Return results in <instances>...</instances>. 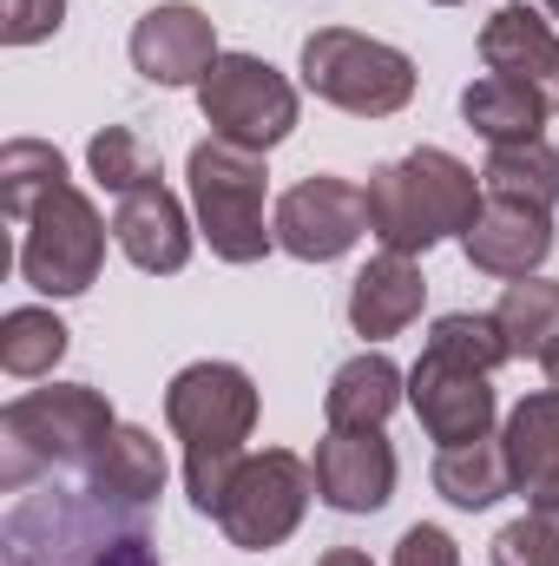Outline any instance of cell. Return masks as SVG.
I'll return each instance as SVG.
<instances>
[{
    "label": "cell",
    "mask_w": 559,
    "mask_h": 566,
    "mask_svg": "<svg viewBox=\"0 0 559 566\" xmlns=\"http://www.w3.org/2000/svg\"><path fill=\"white\" fill-rule=\"evenodd\" d=\"M0 560L7 566H165L145 507H119L93 494L80 474H53L27 494H13L0 521Z\"/></svg>",
    "instance_id": "obj_1"
},
{
    "label": "cell",
    "mask_w": 559,
    "mask_h": 566,
    "mask_svg": "<svg viewBox=\"0 0 559 566\" xmlns=\"http://www.w3.org/2000/svg\"><path fill=\"white\" fill-rule=\"evenodd\" d=\"M113 434H119V416L93 382L27 389L0 409V488L27 494L53 474H86Z\"/></svg>",
    "instance_id": "obj_2"
},
{
    "label": "cell",
    "mask_w": 559,
    "mask_h": 566,
    "mask_svg": "<svg viewBox=\"0 0 559 566\" xmlns=\"http://www.w3.org/2000/svg\"><path fill=\"white\" fill-rule=\"evenodd\" d=\"M165 422L184 441V488L191 507L211 521L238 461L251 454V428H257V382L238 363H191L171 376L165 389Z\"/></svg>",
    "instance_id": "obj_3"
},
{
    "label": "cell",
    "mask_w": 559,
    "mask_h": 566,
    "mask_svg": "<svg viewBox=\"0 0 559 566\" xmlns=\"http://www.w3.org/2000/svg\"><path fill=\"white\" fill-rule=\"evenodd\" d=\"M362 191H369V231L382 238V251H402V258L434 251L441 238H461L487 198L474 165H461L441 145H415L409 158L376 165Z\"/></svg>",
    "instance_id": "obj_4"
},
{
    "label": "cell",
    "mask_w": 559,
    "mask_h": 566,
    "mask_svg": "<svg viewBox=\"0 0 559 566\" xmlns=\"http://www.w3.org/2000/svg\"><path fill=\"white\" fill-rule=\"evenodd\" d=\"M184 171H191L198 231L224 264H257L277 251V224L264 218V198H271L264 151H244L231 139H198Z\"/></svg>",
    "instance_id": "obj_5"
},
{
    "label": "cell",
    "mask_w": 559,
    "mask_h": 566,
    "mask_svg": "<svg viewBox=\"0 0 559 566\" xmlns=\"http://www.w3.org/2000/svg\"><path fill=\"white\" fill-rule=\"evenodd\" d=\"M303 86L356 119H389L415 99V60L356 27H316L303 40Z\"/></svg>",
    "instance_id": "obj_6"
},
{
    "label": "cell",
    "mask_w": 559,
    "mask_h": 566,
    "mask_svg": "<svg viewBox=\"0 0 559 566\" xmlns=\"http://www.w3.org/2000/svg\"><path fill=\"white\" fill-rule=\"evenodd\" d=\"M106 231L113 224L99 218V205L66 178L20 224V277L40 296H86L99 283V264H106Z\"/></svg>",
    "instance_id": "obj_7"
},
{
    "label": "cell",
    "mask_w": 559,
    "mask_h": 566,
    "mask_svg": "<svg viewBox=\"0 0 559 566\" xmlns=\"http://www.w3.org/2000/svg\"><path fill=\"white\" fill-rule=\"evenodd\" d=\"M309 494H316V468L303 454H289V448H264V454L238 461V474H231V488H224V501H218L211 521L224 527L231 547L271 554V547H283L303 527Z\"/></svg>",
    "instance_id": "obj_8"
},
{
    "label": "cell",
    "mask_w": 559,
    "mask_h": 566,
    "mask_svg": "<svg viewBox=\"0 0 559 566\" xmlns=\"http://www.w3.org/2000/svg\"><path fill=\"white\" fill-rule=\"evenodd\" d=\"M198 113L211 139L271 151L296 133V86L257 53H218V66L198 80Z\"/></svg>",
    "instance_id": "obj_9"
},
{
    "label": "cell",
    "mask_w": 559,
    "mask_h": 566,
    "mask_svg": "<svg viewBox=\"0 0 559 566\" xmlns=\"http://www.w3.org/2000/svg\"><path fill=\"white\" fill-rule=\"evenodd\" d=\"M271 224H277V251L303 258V264H336L369 231V191L336 178V171H316V178L283 191Z\"/></svg>",
    "instance_id": "obj_10"
},
{
    "label": "cell",
    "mask_w": 559,
    "mask_h": 566,
    "mask_svg": "<svg viewBox=\"0 0 559 566\" xmlns=\"http://www.w3.org/2000/svg\"><path fill=\"white\" fill-rule=\"evenodd\" d=\"M316 494L336 514H382L395 494V441L382 428H329L316 441Z\"/></svg>",
    "instance_id": "obj_11"
},
{
    "label": "cell",
    "mask_w": 559,
    "mask_h": 566,
    "mask_svg": "<svg viewBox=\"0 0 559 566\" xmlns=\"http://www.w3.org/2000/svg\"><path fill=\"white\" fill-rule=\"evenodd\" d=\"M409 402H415L428 441H441V448L487 441V434H494V416H500L494 382H487L481 369H461V363L428 356V349H421V363L409 369Z\"/></svg>",
    "instance_id": "obj_12"
},
{
    "label": "cell",
    "mask_w": 559,
    "mask_h": 566,
    "mask_svg": "<svg viewBox=\"0 0 559 566\" xmlns=\"http://www.w3.org/2000/svg\"><path fill=\"white\" fill-rule=\"evenodd\" d=\"M461 251H467V264L487 271V277H507V283L534 277V271L553 258V211L487 191L481 211H474V224L461 231Z\"/></svg>",
    "instance_id": "obj_13"
},
{
    "label": "cell",
    "mask_w": 559,
    "mask_h": 566,
    "mask_svg": "<svg viewBox=\"0 0 559 566\" xmlns=\"http://www.w3.org/2000/svg\"><path fill=\"white\" fill-rule=\"evenodd\" d=\"M133 66L151 86H198L218 66V27L191 0H165L133 27Z\"/></svg>",
    "instance_id": "obj_14"
},
{
    "label": "cell",
    "mask_w": 559,
    "mask_h": 566,
    "mask_svg": "<svg viewBox=\"0 0 559 566\" xmlns=\"http://www.w3.org/2000/svg\"><path fill=\"white\" fill-rule=\"evenodd\" d=\"M113 244L151 271V277H171V271H184L191 264V218H184V205L165 191V178H151L139 191H126L119 205H113Z\"/></svg>",
    "instance_id": "obj_15"
},
{
    "label": "cell",
    "mask_w": 559,
    "mask_h": 566,
    "mask_svg": "<svg viewBox=\"0 0 559 566\" xmlns=\"http://www.w3.org/2000/svg\"><path fill=\"white\" fill-rule=\"evenodd\" d=\"M507 468H514V494H527L534 514H547L559 501V389H534L507 428H500Z\"/></svg>",
    "instance_id": "obj_16"
},
{
    "label": "cell",
    "mask_w": 559,
    "mask_h": 566,
    "mask_svg": "<svg viewBox=\"0 0 559 566\" xmlns=\"http://www.w3.org/2000/svg\"><path fill=\"white\" fill-rule=\"evenodd\" d=\"M421 303H428L421 258H402V251L369 258V264L356 271V283H349V323H356V336H369V343L402 336L421 316Z\"/></svg>",
    "instance_id": "obj_17"
},
{
    "label": "cell",
    "mask_w": 559,
    "mask_h": 566,
    "mask_svg": "<svg viewBox=\"0 0 559 566\" xmlns=\"http://www.w3.org/2000/svg\"><path fill=\"white\" fill-rule=\"evenodd\" d=\"M481 60H487V73L534 80V86L553 80L559 86V27L540 13V7L507 0V7H494L487 27H481Z\"/></svg>",
    "instance_id": "obj_18"
},
{
    "label": "cell",
    "mask_w": 559,
    "mask_h": 566,
    "mask_svg": "<svg viewBox=\"0 0 559 566\" xmlns=\"http://www.w3.org/2000/svg\"><path fill=\"white\" fill-rule=\"evenodd\" d=\"M547 113H553V99H547V86H534V80L481 73L474 86H461V119H467L487 145L547 139V133H540V126H547Z\"/></svg>",
    "instance_id": "obj_19"
},
{
    "label": "cell",
    "mask_w": 559,
    "mask_h": 566,
    "mask_svg": "<svg viewBox=\"0 0 559 566\" xmlns=\"http://www.w3.org/2000/svg\"><path fill=\"white\" fill-rule=\"evenodd\" d=\"M409 396V376L382 356V349H362L349 356L336 376H329V396H323V416L329 428H382Z\"/></svg>",
    "instance_id": "obj_20"
},
{
    "label": "cell",
    "mask_w": 559,
    "mask_h": 566,
    "mask_svg": "<svg viewBox=\"0 0 559 566\" xmlns=\"http://www.w3.org/2000/svg\"><path fill=\"white\" fill-rule=\"evenodd\" d=\"M93 494H106V501H119V507H151L158 494H165V454H158V441L145 434V428L119 422V434L106 441V454L80 474Z\"/></svg>",
    "instance_id": "obj_21"
},
{
    "label": "cell",
    "mask_w": 559,
    "mask_h": 566,
    "mask_svg": "<svg viewBox=\"0 0 559 566\" xmlns=\"http://www.w3.org/2000/svg\"><path fill=\"white\" fill-rule=\"evenodd\" d=\"M494 323H500V336H507L514 356L540 363L547 376L559 369V283L514 277L507 296H500V310H494Z\"/></svg>",
    "instance_id": "obj_22"
},
{
    "label": "cell",
    "mask_w": 559,
    "mask_h": 566,
    "mask_svg": "<svg viewBox=\"0 0 559 566\" xmlns=\"http://www.w3.org/2000/svg\"><path fill=\"white\" fill-rule=\"evenodd\" d=\"M434 494L447 507H494L500 494H514V468H507V448L487 434V441H461V448H441L434 454Z\"/></svg>",
    "instance_id": "obj_23"
},
{
    "label": "cell",
    "mask_w": 559,
    "mask_h": 566,
    "mask_svg": "<svg viewBox=\"0 0 559 566\" xmlns=\"http://www.w3.org/2000/svg\"><path fill=\"white\" fill-rule=\"evenodd\" d=\"M481 185L500 191V198H520V205H559V145L547 139H520V145H487V165H481Z\"/></svg>",
    "instance_id": "obj_24"
},
{
    "label": "cell",
    "mask_w": 559,
    "mask_h": 566,
    "mask_svg": "<svg viewBox=\"0 0 559 566\" xmlns=\"http://www.w3.org/2000/svg\"><path fill=\"white\" fill-rule=\"evenodd\" d=\"M73 329L53 316V310H7L0 316V369L33 382V376H53V363L66 356Z\"/></svg>",
    "instance_id": "obj_25"
},
{
    "label": "cell",
    "mask_w": 559,
    "mask_h": 566,
    "mask_svg": "<svg viewBox=\"0 0 559 566\" xmlns=\"http://www.w3.org/2000/svg\"><path fill=\"white\" fill-rule=\"evenodd\" d=\"M60 185H66V158L53 145L46 139H7V151H0V205H7L13 224H27V211L46 191H60Z\"/></svg>",
    "instance_id": "obj_26"
},
{
    "label": "cell",
    "mask_w": 559,
    "mask_h": 566,
    "mask_svg": "<svg viewBox=\"0 0 559 566\" xmlns=\"http://www.w3.org/2000/svg\"><path fill=\"white\" fill-rule=\"evenodd\" d=\"M428 356H447V363H461V369L494 376L514 349H507V336H500L494 316H481V310H454V316H434V329H428Z\"/></svg>",
    "instance_id": "obj_27"
},
{
    "label": "cell",
    "mask_w": 559,
    "mask_h": 566,
    "mask_svg": "<svg viewBox=\"0 0 559 566\" xmlns=\"http://www.w3.org/2000/svg\"><path fill=\"white\" fill-rule=\"evenodd\" d=\"M86 165H93V178H99L113 198H126V191H139V185H151V178H165V171L151 165V151H145V139L133 133V126H106V133H93Z\"/></svg>",
    "instance_id": "obj_28"
},
{
    "label": "cell",
    "mask_w": 559,
    "mask_h": 566,
    "mask_svg": "<svg viewBox=\"0 0 559 566\" xmlns=\"http://www.w3.org/2000/svg\"><path fill=\"white\" fill-rule=\"evenodd\" d=\"M487 554H494V566H559V527L527 507V521H507Z\"/></svg>",
    "instance_id": "obj_29"
},
{
    "label": "cell",
    "mask_w": 559,
    "mask_h": 566,
    "mask_svg": "<svg viewBox=\"0 0 559 566\" xmlns=\"http://www.w3.org/2000/svg\"><path fill=\"white\" fill-rule=\"evenodd\" d=\"M66 20V0H0V40L7 46H40Z\"/></svg>",
    "instance_id": "obj_30"
},
{
    "label": "cell",
    "mask_w": 559,
    "mask_h": 566,
    "mask_svg": "<svg viewBox=\"0 0 559 566\" xmlns=\"http://www.w3.org/2000/svg\"><path fill=\"white\" fill-rule=\"evenodd\" d=\"M395 566H461V547L441 534V527H409L402 541H395Z\"/></svg>",
    "instance_id": "obj_31"
},
{
    "label": "cell",
    "mask_w": 559,
    "mask_h": 566,
    "mask_svg": "<svg viewBox=\"0 0 559 566\" xmlns=\"http://www.w3.org/2000/svg\"><path fill=\"white\" fill-rule=\"evenodd\" d=\"M316 566H376V560H369L362 547H329V554H323Z\"/></svg>",
    "instance_id": "obj_32"
},
{
    "label": "cell",
    "mask_w": 559,
    "mask_h": 566,
    "mask_svg": "<svg viewBox=\"0 0 559 566\" xmlns=\"http://www.w3.org/2000/svg\"><path fill=\"white\" fill-rule=\"evenodd\" d=\"M540 7H547V13H553V27H559V0H540Z\"/></svg>",
    "instance_id": "obj_33"
},
{
    "label": "cell",
    "mask_w": 559,
    "mask_h": 566,
    "mask_svg": "<svg viewBox=\"0 0 559 566\" xmlns=\"http://www.w3.org/2000/svg\"><path fill=\"white\" fill-rule=\"evenodd\" d=\"M547 521H553V527H559V501H553V507H547Z\"/></svg>",
    "instance_id": "obj_34"
},
{
    "label": "cell",
    "mask_w": 559,
    "mask_h": 566,
    "mask_svg": "<svg viewBox=\"0 0 559 566\" xmlns=\"http://www.w3.org/2000/svg\"><path fill=\"white\" fill-rule=\"evenodd\" d=\"M434 7H461V0H434Z\"/></svg>",
    "instance_id": "obj_35"
},
{
    "label": "cell",
    "mask_w": 559,
    "mask_h": 566,
    "mask_svg": "<svg viewBox=\"0 0 559 566\" xmlns=\"http://www.w3.org/2000/svg\"><path fill=\"white\" fill-rule=\"evenodd\" d=\"M553 389H559V369H553Z\"/></svg>",
    "instance_id": "obj_36"
}]
</instances>
